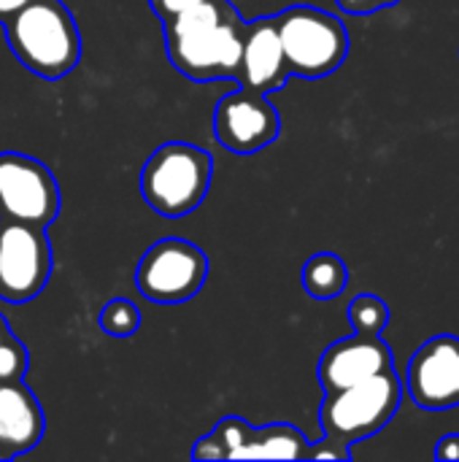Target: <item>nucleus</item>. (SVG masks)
Segmentation results:
<instances>
[{
  "mask_svg": "<svg viewBox=\"0 0 459 462\" xmlns=\"http://www.w3.org/2000/svg\"><path fill=\"white\" fill-rule=\"evenodd\" d=\"M246 22L230 0H206L165 19L170 62L195 81L238 79Z\"/></svg>",
  "mask_w": 459,
  "mask_h": 462,
  "instance_id": "1",
  "label": "nucleus"
},
{
  "mask_svg": "<svg viewBox=\"0 0 459 462\" xmlns=\"http://www.w3.org/2000/svg\"><path fill=\"white\" fill-rule=\"evenodd\" d=\"M5 38L14 57L49 81L68 76L81 57L76 19L60 0H27L5 22Z\"/></svg>",
  "mask_w": 459,
  "mask_h": 462,
  "instance_id": "2",
  "label": "nucleus"
},
{
  "mask_svg": "<svg viewBox=\"0 0 459 462\" xmlns=\"http://www.w3.org/2000/svg\"><path fill=\"white\" fill-rule=\"evenodd\" d=\"M403 401V382L395 368L365 382L325 395L319 409L322 433L327 441L352 449L357 441L376 436L392 422Z\"/></svg>",
  "mask_w": 459,
  "mask_h": 462,
  "instance_id": "3",
  "label": "nucleus"
},
{
  "mask_svg": "<svg viewBox=\"0 0 459 462\" xmlns=\"http://www.w3.org/2000/svg\"><path fill=\"white\" fill-rule=\"evenodd\" d=\"M214 160L206 149L184 141L162 143L143 165L141 192L149 208L162 217H184L195 211L211 187Z\"/></svg>",
  "mask_w": 459,
  "mask_h": 462,
  "instance_id": "4",
  "label": "nucleus"
},
{
  "mask_svg": "<svg viewBox=\"0 0 459 462\" xmlns=\"http://www.w3.org/2000/svg\"><path fill=\"white\" fill-rule=\"evenodd\" d=\"M276 22L289 76L325 79L344 65L349 32L338 16L314 5H292L276 14Z\"/></svg>",
  "mask_w": 459,
  "mask_h": 462,
  "instance_id": "5",
  "label": "nucleus"
},
{
  "mask_svg": "<svg viewBox=\"0 0 459 462\" xmlns=\"http://www.w3.org/2000/svg\"><path fill=\"white\" fill-rule=\"evenodd\" d=\"M311 452V441L292 425L252 428L241 417H225L208 436H203L192 457L195 460H303Z\"/></svg>",
  "mask_w": 459,
  "mask_h": 462,
  "instance_id": "6",
  "label": "nucleus"
},
{
  "mask_svg": "<svg viewBox=\"0 0 459 462\" xmlns=\"http://www.w3.org/2000/svg\"><path fill=\"white\" fill-rule=\"evenodd\" d=\"M206 276L208 260L200 246L184 238H162L141 257L135 287L151 303H184L203 290Z\"/></svg>",
  "mask_w": 459,
  "mask_h": 462,
  "instance_id": "7",
  "label": "nucleus"
},
{
  "mask_svg": "<svg viewBox=\"0 0 459 462\" xmlns=\"http://www.w3.org/2000/svg\"><path fill=\"white\" fill-rule=\"evenodd\" d=\"M60 214V187L54 173L35 157L19 152L0 154V219L49 227Z\"/></svg>",
  "mask_w": 459,
  "mask_h": 462,
  "instance_id": "8",
  "label": "nucleus"
},
{
  "mask_svg": "<svg viewBox=\"0 0 459 462\" xmlns=\"http://www.w3.org/2000/svg\"><path fill=\"white\" fill-rule=\"evenodd\" d=\"M51 276V244L46 227L0 219V298L32 300Z\"/></svg>",
  "mask_w": 459,
  "mask_h": 462,
  "instance_id": "9",
  "label": "nucleus"
},
{
  "mask_svg": "<svg viewBox=\"0 0 459 462\" xmlns=\"http://www.w3.org/2000/svg\"><path fill=\"white\" fill-rule=\"evenodd\" d=\"M281 119L276 106L262 92L235 89L216 103L214 135L235 154H254L279 138Z\"/></svg>",
  "mask_w": 459,
  "mask_h": 462,
  "instance_id": "10",
  "label": "nucleus"
},
{
  "mask_svg": "<svg viewBox=\"0 0 459 462\" xmlns=\"http://www.w3.org/2000/svg\"><path fill=\"white\" fill-rule=\"evenodd\" d=\"M406 390L419 409L449 411L459 406V338L436 336L425 341L406 374Z\"/></svg>",
  "mask_w": 459,
  "mask_h": 462,
  "instance_id": "11",
  "label": "nucleus"
},
{
  "mask_svg": "<svg viewBox=\"0 0 459 462\" xmlns=\"http://www.w3.org/2000/svg\"><path fill=\"white\" fill-rule=\"evenodd\" d=\"M395 368V357L390 344L381 336H363L354 333L330 344L319 360V384L325 395L365 382L376 374Z\"/></svg>",
  "mask_w": 459,
  "mask_h": 462,
  "instance_id": "12",
  "label": "nucleus"
},
{
  "mask_svg": "<svg viewBox=\"0 0 459 462\" xmlns=\"http://www.w3.org/2000/svg\"><path fill=\"white\" fill-rule=\"evenodd\" d=\"M287 79H289V68L284 60L276 16H262V19L246 22L243 54H241V70H238L241 87L268 95V92L284 87Z\"/></svg>",
  "mask_w": 459,
  "mask_h": 462,
  "instance_id": "13",
  "label": "nucleus"
},
{
  "mask_svg": "<svg viewBox=\"0 0 459 462\" xmlns=\"http://www.w3.org/2000/svg\"><path fill=\"white\" fill-rule=\"evenodd\" d=\"M43 409L32 390L16 382H0V460H14L43 439Z\"/></svg>",
  "mask_w": 459,
  "mask_h": 462,
  "instance_id": "14",
  "label": "nucleus"
},
{
  "mask_svg": "<svg viewBox=\"0 0 459 462\" xmlns=\"http://www.w3.org/2000/svg\"><path fill=\"white\" fill-rule=\"evenodd\" d=\"M346 284H349V268L333 252H319L303 265V287L317 300H333L344 295Z\"/></svg>",
  "mask_w": 459,
  "mask_h": 462,
  "instance_id": "15",
  "label": "nucleus"
},
{
  "mask_svg": "<svg viewBox=\"0 0 459 462\" xmlns=\"http://www.w3.org/2000/svg\"><path fill=\"white\" fill-rule=\"evenodd\" d=\"M349 325L354 333L381 336L390 325V306L379 295L363 292L349 303Z\"/></svg>",
  "mask_w": 459,
  "mask_h": 462,
  "instance_id": "16",
  "label": "nucleus"
},
{
  "mask_svg": "<svg viewBox=\"0 0 459 462\" xmlns=\"http://www.w3.org/2000/svg\"><path fill=\"white\" fill-rule=\"evenodd\" d=\"M141 325V311L135 303L124 300V298H116L111 303L103 306L100 311V328L103 333L114 336V338H127L138 330Z\"/></svg>",
  "mask_w": 459,
  "mask_h": 462,
  "instance_id": "17",
  "label": "nucleus"
},
{
  "mask_svg": "<svg viewBox=\"0 0 459 462\" xmlns=\"http://www.w3.org/2000/svg\"><path fill=\"white\" fill-rule=\"evenodd\" d=\"M27 365H30L27 346H24L14 333H8V336L0 341V382L24 379Z\"/></svg>",
  "mask_w": 459,
  "mask_h": 462,
  "instance_id": "18",
  "label": "nucleus"
},
{
  "mask_svg": "<svg viewBox=\"0 0 459 462\" xmlns=\"http://www.w3.org/2000/svg\"><path fill=\"white\" fill-rule=\"evenodd\" d=\"M341 11L346 14H376L381 8H390L400 0H335Z\"/></svg>",
  "mask_w": 459,
  "mask_h": 462,
  "instance_id": "19",
  "label": "nucleus"
},
{
  "mask_svg": "<svg viewBox=\"0 0 459 462\" xmlns=\"http://www.w3.org/2000/svg\"><path fill=\"white\" fill-rule=\"evenodd\" d=\"M149 3H151L154 14L165 22V19L176 16L179 11H184L189 5H197V3H206V0H149Z\"/></svg>",
  "mask_w": 459,
  "mask_h": 462,
  "instance_id": "20",
  "label": "nucleus"
},
{
  "mask_svg": "<svg viewBox=\"0 0 459 462\" xmlns=\"http://www.w3.org/2000/svg\"><path fill=\"white\" fill-rule=\"evenodd\" d=\"M436 460H457L459 462V433H449L436 447Z\"/></svg>",
  "mask_w": 459,
  "mask_h": 462,
  "instance_id": "21",
  "label": "nucleus"
},
{
  "mask_svg": "<svg viewBox=\"0 0 459 462\" xmlns=\"http://www.w3.org/2000/svg\"><path fill=\"white\" fill-rule=\"evenodd\" d=\"M24 3H27V0H0V22L5 24Z\"/></svg>",
  "mask_w": 459,
  "mask_h": 462,
  "instance_id": "22",
  "label": "nucleus"
},
{
  "mask_svg": "<svg viewBox=\"0 0 459 462\" xmlns=\"http://www.w3.org/2000/svg\"><path fill=\"white\" fill-rule=\"evenodd\" d=\"M8 333H11V328H8V322H5V319L0 317V341H3V338H5Z\"/></svg>",
  "mask_w": 459,
  "mask_h": 462,
  "instance_id": "23",
  "label": "nucleus"
}]
</instances>
